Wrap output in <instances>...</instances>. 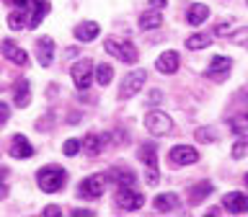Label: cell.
<instances>
[{"mask_svg":"<svg viewBox=\"0 0 248 217\" xmlns=\"http://www.w3.org/2000/svg\"><path fill=\"white\" fill-rule=\"evenodd\" d=\"M65 181H67V170L62 166H44V168H39V173H36V184L44 194L60 191L62 186H65Z\"/></svg>","mask_w":248,"mask_h":217,"instance_id":"obj_1","label":"cell"},{"mask_svg":"<svg viewBox=\"0 0 248 217\" xmlns=\"http://www.w3.org/2000/svg\"><path fill=\"white\" fill-rule=\"evenodd\" d=\"M147 80V73L142 67H137V70H132V73H127L122 78V85H119V98L122 101H127L132 96H137L140 91H142V85Z\"/></svg>","mask_w":248,"mask_h":217,"instance_id":"obj_2","label":"cell"},{"mask_svg":"<svg viewBox=\"0 0 248 217\" xmlns=\"http://www.w3.org/2000/svg\"><path fill=\"white\" fill-rule=\"evenodd\" d=\"M104 49L108 54H114L116 60H122V62H127V65H135L137 62V49H135V44L132 42H119V39H106L104 42Z\"/></svg>","mask_w":248,"mask_h":217,"instance_id":"obj_3","label":"cell"},{"mask_svg":"<svg viewBox=\"0 0 248 217\" xmlns=\"http://www.w3.org/2000/svg\"><path fill=\"white\" fill-rule=\"evenodd\" d=\"M145 129L150 132V135H168L170 129H173V119L166 114V111H158V108H150L145 116Z\"/></svg>","mask_w":248,"mask_h":217,"instance_id":"obj_4","label":"cell"},{"mask_svg":"<svg viewBox=\"0 0 248 217\" xmlns=\"http://www.w3.org/2000/svg\"><path fill=\"white\" fill-rule=\"evenodd\" d=\"M145 204V197L140 191H135V186H119L116 191V207L124 209V212H135Z\"/></svg>","mask_w":248,"mask_h":217,"instance_id":"obj_5","label":"cell"},{"mask_svg":"<svg viewBox=\"0 0 248 217\" xmlns=\"http://www.w3.org/2000/svg\"><path fill=\"white\" fill-rule=\"evenodd\" d=\"M93 70H96V67H93L91 60H80V62H75V65H73L70 75H73V83H75L78 91H85L93 83Z\"/></svg>","mask_w":248,"mask_h":217,"instance_id":"obj_6","label":"cell"},{"mask_svg":"<svg viewBox=\"0 0 248 217\" xmlns=\"http://www.w3.org/2000/svg\"><path fill=\"white\" fill-rule=\"evenodd\" d=\"M80 197L83 199H98L101 194L106 191V176H101V173H96V176H88V178H83V184H80Z\"/></svg>","mask_w":248,"mask_h":217,"instance_id":"obj_7","label":"cell"},{"mask_svg":"<svg viewBox=\"0 0 248 217\" xmlns=\"http://www.w3.org/2000/svg\"><path fill=\"white\" fill-rule=\"evenodd\" d=\"M168 158L173 166H191V163L199 160V153L194 150L191 145H176V147H170Z\"/></svg>","mask_w":248,"mask_h":217,"instance_id":"obj_8","label":"cell"},{"mask_svg":"<svg viewBox=\"0 0 248 217\" xmlns=\"http://www.w3.org/2000/svg\"><path fill=\"white\" fill-rule=\"evenodd\" d=\"M222 207L228 209V212H232V215L248 212V194H243V191H228L222 197Z\"/></svg>","mask_w":248,"mask_h":217,"instance_id":"obj_9","label":"cell"},{"mask_svg":"<svg viewBox=\"0 0 248 217\" xmlns=\"http://www.w3.org/2000/svg\"><path fill=\"white\" fill-rule=\"evenodd\" d=\"M230 67H232V60H228V57H212V62H209V67H207V78L222 83V80H228Z\"/></svg>","mask_w":248,"mask_h":217,"instance_id":"obj_10","label":"cell"},{"mask_svg":"<svg viewBox=\"0 0 248 217\" xmlns=\"http://www.w3.org/2000/svg\"><path fill=\"white\" fill-rule=\"evenodd\" d=\"M0 49H3V54H5V60H11L13 65H26L29 62V54H26V49H21L16 42H11V39H5L3 44H0Z\"/></svg>","mask_w":248,"mask_h":217,"instance_id":"obj_11","label":"cell"},{"mask_svg":"<svg viewBox=\"0 0 248 217\" xmlns=\"http://www.w3.org/2000/svg\"><path fill=\"white\" fill-rule=\"evenodd\" d=\"M34 155V147H31V142L23 135H13L11 137V158H18V160H26Z\"/></svg>","mask_w":248,"mask_h":217,"instance_id":"obj_12","label":"cell"},{"mask_svg":"<svg viewBox=\"0 0 248 217\" xmlns=\"http://www.w3.org/2000/svg\"><path fill=\"white\" fill-rule=\"evenodd\" d=\"M36 57H39V65H42V67L52 65V60H54V42H52V36H42L36 42Z\"/></svg>","mask_w":248,"mask_h":217,"instance_id":"obj_13","label":"cell"},{"mask_svg":"<svg viewBox=\"0 0 248 217\" xmlns=\"http://www.w3.org/2000/svg\"><path fill=\"white\" fill-rule=\"evenodd\" d=\"M98 34H101V26H98L96 21H83V23H78V26H75V39L80 44L98 39Z\"/></svg>","mask_w":248,"mask_h":217,"instance_id":"obj_14","label":"cell"},{"mask_svg":"<svg viewBox=\"0 0 248 217\" xmlns=\"http://www.w3.org/2000/svg\"><path fill=\"white\" fill-rule=\"evenodd\" d=\"M155 70H158V73H166V75L176 73L178 70V52H173V49L163 52L160 57L155 60Z\"/></svg>","mask_w":248,"mask_h":217,"instance_id":"obj_15","label":"cell"},{"mask_svg":"<svg viewBox=\"0 0 248 217\" xmlns=\"http://www.w3.org/2000/svg\"><path fill=\"white\" fill-rule=\"evenodd\" d=\"M31 101V85L26 78H21V80H16V88H13V104L18 108H26Z\"/></svg>","mask_w":248,"mask_h":217,"instance_id":"obj_16","label":"cell"},{"mask_svg":"<svg viewBox=\"0 0 248 217\" xmlns=\"http://www.w3.org/2000/svg\"><path fill=\"white\" fill-rule=\"evenodd\" d=\"M212 42H215V34H212V31H202V34H194V36L186 39V49H191V52L207 49Z\"/></svg>","mask_w":248,"mask_h":217,"instance_id":"obj_17","label":"cell"},{"mask_svg":"<svg viewBox=\"0 0 248 217\" xmlns=\"http://www.w3.org/2000/svg\"><path fill=\"white\" fill-rule=\"evenodd\" d=\"M209 18V8L204 3H197V5H191L189 8V13H186V21L191 23V26H202Z\"/></svg>","mask_w":248,"mask_h":217,"instance_id":"obj_18","label":"cell"},{"mask_svg":"<svg viewBox=\"0 0 248 217\" xmlns=\"http://www.w3.org/2000/svg\"><path fill=\"white\" fill-rule=\"evenodd\" d=\"M153 207L158 209V212H170V209L178 207V197H176V194H170V191L158 194V197L153 199Z\"/></svg>","mask_w":248,"mask_h":217,"instance_id":"obj_19","label":"cell"},{"mask_svg":"<svg viewBox=\"0 0 248 217\" xmlns=\"http://www.w3.org/2000/svg\"><path fill=\"white\" fill-rule=\"evenodd\" d=\"M163 23V16H160V8H155V11H145L140 16V29L150 31V29H158Z\"/></svg>","mask_w":248,"mask_h":217,"instance_id":"obj_20","label":"cell"},{"mask_svg":"<svg viewBox=\"0 0 248 217\" xmlns=\"http://www.w3.org/2000/svg\"><path fill=\"white\" fill-rule=\"evenodd\" d=\"M8 26H11L13 31H21L29 26V13L23 11V8H16L13 13H8Z\"/></svg>","mask_w":248,"mask_h":217,"instance_id":"obj_21","label":"cell"},{"mask_svg":"<svg viewBox=\"0 0 248 217\" xmlns=\"http://www.w3.org/2000/svg\"><path fill=\"white\" fill-rule=\"evenodd\" d=\"M108 176H111L119 186H135V173L127 170V168H111V170H108Z\"/></svg>","mask_w":248,"mask_h":217,"instance_id":"obj_22","label":"cell"},{"mask_svg":"<svg viewBox=\"0 0 248 217\" xmlns=\"http://www.w3.org/2000/svg\"><path fill=\"white\" fill-rule=\"evenodd\" d=\"M101 142H104V137H98V135H85L83 142H80V147H83L88 155H98V153H101Z\"/></svg>","mask_w":248,"mask_h":217,"instance_id":"obj_23","label":"cell"},{"mask_svg":"<svg viewBox=\"0 0 248 217\" xmlns=\"http://www.w3.org/2000/svg\"><path fill=\"white\" fill-rule=\"evenodd\" d=\"M46 13H49V3L44 0V3H39V5L34 8V11H31V16H29V29H36L39 23H42V18H44Z\"/></svg>","mask_w":248,"mask_h":217,"instance_id":"obj_24","label":"cell"},{"mask_svg":"<svg viewBox=\"0 0 248 217\" xmlns=\"http://www.w3.org/2000/svg\"><path fill=\"white\" fill-rule=\"evenodd\" d=\"M93 73H96V80H98L101 85H108V83H111V78H114L111 65H98L96 70H93Z\"/></svg>","mask_w":248,"mask_h":217,"instance_id":"obj_25","label":"cell"},{"mask_svg":"<svg viewBox=\"0 0 248 217\" xmlns=\"http://www.w3.org/2000/svg\"><path fill=\"white\" fill-rule=\"evenodd\" d=\"M194 137H197L202 145H212L215 140H217V132H215L212 127H199V129H197V135H194Z\"/></svg>","mask_w":248,"mask_h":217,"instance_id":"obj_26","label":"cell"},{"mask_svg":"<svg viewBox=\"0 0 248 217\" xmlns=\"http://www.w3.org/2000/svg\"><path fill=\"white\" fill-rule=\"evenodd\" d=\"M248 155V135H240L232 145V158H246Z\"/></svg>","mask_w":248,"mask_h":217,"instance_id":"obj_27","label":"cell"},{"mask_svg":"<svg viewBox=\"0 0 248 217\" xmlns=\"http://www.w3.org/2000/svg\"><path fill=\"white\" fill-rule=\"evenodd\" d=\"M140 158H142L145 166H155V145L153 142H145L140 147Z\"/></svg>","mask_w":248,"mask_h":217,"instance_id":"obj_28","label":"cell"},{"mask_svg":"<svg viewBox=\"0 0 248 217\" xmlns=\"http://www.w3.org/2000/svg\"><path fill=\"white\" fill-rule=\"evenodd\" d=\"M212 191V184H202V186H194L191 189V202L197 204V202H202V197H207V194Z\"/></svg>","mask_w":248,"mask_h":217,"instance_id":"obj_29","label":"cell"},{"mask_svg":"<svg viewBox=\"0 0 248 217\" xmlns=\"http://www.w3.org/2000/svg\"><path fill=\"white\" fill-rule=\"evenodd\" d=\"M62 153H65L67 158H75V155L80 153V140H67V142L62 145Z\"/></svg>","mask_w":248,"mask_h":217,"instance_id":"obj_30","label":"cell"},{"mask_svg":"<svg viewBox=\"0 0 248 217\" xmlns=\"http://www.w3.org/2000/svg\"><path fill=\"white\" fill-rule=\"evenodd\" d=\"M145 181L147 184H150V186H155V184H158L160 181V176H158V166H145Z\"/></svg>","mask_w":248,"mask_h":217,"instance_id":"obj_31","label":"cell"},{"mask_svg":"<svg viewBox=\"0 0 248 217\" xmlns=\"http://www.w3.org/2000/svg\"><path fill=\"white\" fill-rule=\"evenodd\" d=\"M13 3L18 5V8H23L26 13H31V11H34V8H36L39 3H44V0H13Z\"/></svg>","mask_w":248,"mask_h":217,"instance_id":"obj_32","label":"cell"},{"mask_svg":"<svg viewBox=\"0 0 248 217\" xmlns=\"http://www.w3.org/2000/svg\"><path fill=\"white\" fill-rule=\"evenodd\" d=\"M232 42L240 44V46H248V29L243 31H235V36H232Z\"/></svg>","mask_w":248,"mask_h":217,"instance_id":"obj_33","label":"cell"},{"mask_svg":"<svg viewBox=\"0 0 248 217\" xmlns=\"http://www.w3.org/2000/svg\"><path fill=\"white\" fill-rule=\"evenodd\" d=\"M160 101H163V93L158 88H153L150 96H147V104H160Z\"/></svg>","mask_w":248,"mask_h":217,"instance_id":"obj_34","label":"cell"},{"mask_svg":"<svg viewBox=\"0 0 248 217\" xmlns=\"http://www.w3.org/2000/svg\"><path fill=\"white\" fill-rule=\"evenodd\" d=\"M8 116H11V108H8V104H3V101H0V124H5Z\"/></svg>","mask_w":248,"mask_h":217,"instance_id":"obj_35","label":"cell"},{"mask_svg":"<svg viewBox=\"0 0 248 217\" xmlns=\"http://www.w3.org/2000/svg\"><path fill=\"white\" fill-rule=\"evenodd\" d=\"M44 215H46V217H52V215H62V209H60V207H44Z\"/></svg>","mask_w":248,"mask_h":217,"instance_id":"obj_36","label":"cell"},{"mask_svg":"<svg viewBox=\"0 0 248 217\" xmlns=\"http://www.w3.org/2000/svg\"><path fill=\"white\" fill-rule=\"evenodd\" d=\"M73 215H80V217H91L93 209H73Z\"/></svg>","mask_w":248,"mask_h":217,"instance_id":"obj_37","label":"cell"},{"mask_svg":"<svg viewBox=\"0 0 248 217\" xmlns=\"http://www.w3.org/2000/svg\"><path fill=\"white\" fill-rule=\"evenodd\" d=\"M150 5H155V8H163V5H166V0H150Z\"/></svg>","mask_w":248,"mask_h":217,"instance_id":"obj_38","label":"cell"},{"mask_svg":"<svg viewBox=\"0 0 248 217\" xmlns=\"http://www.w3.org/2000/svg\"><path fill=\"white\" fill-rule=\"evenodd\" d=\"M8 176V168H0V184H3V178Z\"/></svg>","mask_w":248,"mask_h":217,"instance_id":"obj_39","label":"cell"},{"mask_svg":"<svg viewBox=\"0 0 248 217\" xmlns=\"http://www.w3.org/2000/svg\"><path fill=\"white\" fill-rule=\"evenodd\" d=\"M246 186H248V173H246Z\"/></svg>","mask_w":248,"mask_h":217,"instance_id":"obj_40","label":"cell"}]
</instances>
